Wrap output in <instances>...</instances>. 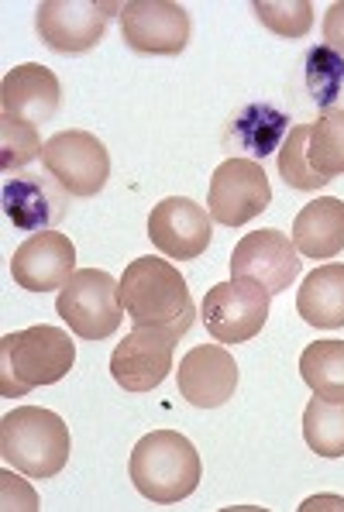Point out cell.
I'll return each mask as SVG.
<instances>
[{"instance_id": "2", "label": "cell", "mask_w": 344, "mask_h": 512, "mask_svg": "<svg viewBox=\"0 0 344 512\" xmlns=\"http://www.w3.org/2000/svg\"><path fill=\"white\" fill-rule=\"evenodd\" d=\"M131 482L138 492L155 506H172L200 485V454L183 433L176 430H152L131 451Z\"/></svg>"}, {"instance_id": "3", "label": "cell", "mask_w": 344, "mask_h": 512, "mask_svg": "<svg viewBox=\"0 0 344 512\" xmlns=\"http://www.w3.org/2000/svg\"><path fill=\"white\" fill-rule=\"evenodd\" d=\"M76 344L59 327L14 330L0 341V396L18 399L38 385H52L69 375Z\"/></svg>"}, {"instance_id": "7", "label": "cell", "mask_w": 344, "mask_h": 512, "mask_svg": "<svg viewBox=\"0 0 344 512\" xmlns=\"http://www.w3.org/2000/svg\"><path fill=\"white\" fill-rule=\"evenodd\" d=\"M42 165L69 196H97L111 176V155L107 145L90 131H59L45 141Z\"/></svg>"}, {"instance_id": "26", "label": "cell", "mask_w": 344, "mask_h": 512, "mask_svg": "<svg viewBox=\"0 0 344 512\" xmlns=\"http://www.w3.org/2000/svg\"><path fill=\"white\" fill-rule=\"evenodd\" d=\"M252 11L279 38H303L314 28V4L310 0H255Z\"/></svg>"}, {"instance_id": "16", "label": "cell", "mask_w": 344, "mask_h": 512, "mask_svg": "<svg viewBox=\"0 0 344 512\" xmlns=\"http://www.w3.org/2000/svg\"><path fill=\"white\" fill-rule=\"evenodd\" d=\"M73 272H76V244L62 231L31 234L11 258L14 286L28 289V293L62 289Z\"/></svg>"}, {"instance_id": "18", "label": "cell", "mask_w": 344, "mask_h": 512, "mask_svg": "<svg viewBox=\"0 0 344 512\" xmlns=\"http://www.w3.org/2000/svg\"><path fill=\"white\" fill-rule=\"evenodd\" d=\"M293 244L303 258H334L344 251V203L317 196L293 220Z\"/></svg>"}, {"instance_id": "11", "label": "cell", "mask_w": 344, "mask_h": 512, "mask_svg": "<svg viewBox=\"0 0 344 512\" xmlns=\"http://www.w3.org/2000/svg\"><path fill=\"white\" fill-rule=\"evenodd\" d=\"M121 38L131 52L179 55L190 45V14L176 0H128L121 4Z\"/></svg>"}, {"instance_id": "27", "label": "cell", "mask_w": 344, "mask_h": 512, "mask_svg": "<svg viewBox=\"0 0 344 512\" xmlns=\"http://www.w3.org/2000/svg\"><path fill=\"white\" fill-rule=\"evenodd\" d=\"M344 86V59L331 45H314L307 52V90L314 97V104L331 110L334 100L341 97Z\"/></svg>"}, {"instance_id": "14", "label": "cell", "mask_w": 344, "mask_h": 512, "mask_svg": "<svg viewBox=\"0 0 344 512\" xmlns=\"http://www.w3.org/2000/svg\"><path fill=\"white\" fill-rule=\"evenodd\" d=\"M0 203H4V217L11 220L18 231H31L42 234L52 231L69 210V193L62 189L49 172H11L4 179V193H0Z\"/></svg>"}, {"instance_id": "21", "label": "cell", "mask_w": 344, "mask_h": 512, "mask_svg": "<svg viewBox=\"0 0 344 512\" xmlns=\"http://www.w3.org/2000/svg\"><path fill=\"white\" fill-rule=\"evenodd\" d=\"M303 440L320 458H344V399H310L303 409Z\"/></svg>"}, {"instance_id": "29", "label": "cell", "mask_w": 344, "mask_h": 512, "mask_svg": "<svg viewBox=\"0 0 344 512\" xmlns=\"http://www.w3.org/2000/svg\"><path fill=\"white\" fill-rule=\"evenodd\" d=\"M0 485H4V509H21L18 499L25 502V509H38L35 492H31L28 485H21V478H14V471H4V475H0Z\"/></svg>"}, {"instance_id": "8", "label": "cell", "mask_w": 344, "mask_h": 512, "mask_svg": "<svg viewBox=\"0 0 344 512\" xmlns=\"http://www.w3.org/2000/svg\"><path fill=\"white\" fill-rule=\"evenodd\" d=\"M200 317L214 341L221 344L252 341L255 334H262L265 320H269V293L248 279L217 282L203 296Z\"/></svg>"}, {"instance_id": "15", "label": "cell", "mask_w": 344, "mask_h": 512, "mask_svg": "<svg viewBox=\"0 0 344 512\" xmlns=\"http://www.w3.org/2000/svg\"><path fill=\"white\" fill-rule=\"evenodd\" d=\"M179 396L197 409L224 406L238 389V365L224 344H197L183 354L176 372Z\"/></svg>"}, {"instance_id": "10", "label": "cell", "mask_w": 344, "mask_h": 512, "mask_svg": "<svg viewBox=\"0 0 344 512\" xmlns=\"http://www.w3.org/2000/svg\"><path fill=\"white\" fill-rule=\"evenodd\" d=\"M231 275L262 286L269 296L286 293L300 275V251L289 234L265 227V231L245 234L231 251Z\"/></svg>"}, {"instance_id": "4", "label": "cell", "mask_w": 344, "mask_h": 512, "mask_svg": "<svg viewBox=\"0 0 344 512\" xmlns=\"http://www.w3.org/2000/svg\"><path fill=\"white\" fill-rule=\"evenodd\" d=\"M73 437L52 409L21 406L0 420V458L25 478H56L69 461Z\"/></svg>"}, {"instance_id": "12", "label": "cell", "mask_w": 344, "mask_h": 512, "mask_svg": "<svg viewBox=\"0 0 344 512\" xmlns=\"http://www.w3.org/2000/svg\"><path fill=\"white\" fill-rule=\"evenodd\" d=\"M179 334L166 327H135L111 354V375L124 392H152L172 372Z\"/></svg>"}, {"instance_id": "5", "label": "cell", "mask_w": 344, "mask_h": 512, "mask_svg": "<svg viewBox=\"0 0 344 512\" xmlns=\"http://www.w3.org/2000/svg\"><path fill=\"white\" fill-rule=\"evenodd\" d=\"M121 282H114L107 272L100 269H80L69 275V282L59 289L56 313L69 324L76 337L83 341H107L117 334L124 317L121 293H117Z\"/></svg>"}, {"instance_id": "22", "label": "cell", "mask_w": 344, "mask_h": 512, "mask_svg": "<svg viewBox=\"0 0 344 512\" xmlns=\"http://www.w3.org/2000/svg\"><path fill=\"white\" fill-rule=\"evenodd\" d=\"M300 375L314 396L344 399V341H314L300 354Z\"/></svg>"}, {"instance_id": "25", "label": "cell", "mask_w": 344, "mask_h": 512, "mask_svg": "<svg viewBox=\"0 0 344 512\" xmlns=\"http://www.w3.org/2000/svg\"><path fill=\"white\" fill-rule=\"evenodd\" d=\"M42 138H38V128L21 117L0 114V165L4 172H21L28 162H35L42 155Z\"/></svg>"}, {"instance_id": "6", "label": "cell", "mask_w": 344, "mask_h": 512, "mask_svg": "<svg viewBox=\"0 0 344 512\" xmlns=\"http://www.w3.org/2000/svg\"><path fill=\"white\" fill-rule=\"evenodd\" d=\"M121 4L114 0H42L35 7V31L52 52L80 55L100 45Z\"/></svg>"}, {"instance_id": "28", "label": "cell", "mask_w": 344, "mask_h": 512, "mask_svg": "<svg viewBox=\"0 0 344 512\" xmlns=\"http://www.w3.org/2000/svg\"><path fill=\"white\" fill-rule=\"evenodd\" d=\"M324 45H331V49L344 59V0L327 7V14H324Z\"/></svg>"}, {"instance_id": "30", "label": "cell", "mask_w": 344, "mask_h": 512, "mask_svg": "<svg viewBox=\"0 0 344 512\" xmlns=\"http://www.w3.org/2000/svg\"><path fill=\"white\" fill-rule=\"evenodd\" d=\"M327 502H334L331 509H341V506H344V499H327V495H320V499H307L300 509H303V512H310V509H327Z\"/></svg>"}, {"instance_id": "17", "label": "cell", "mask_w": 344, "mask_h": 512, "mask_svg": "<svg viewBox=\"0 0 344 512\" xmlns=\"http://www.w3.org/2000/svg\"><path fill=\"white\" fill-rule=\"evenodd\" d=\"M62 100V86L56 73L38 62H25V66H14L11 73L0 83V114L21 117L28 124H45L56 117Z\"/></svg>"}, {"instance_id": "1", "label": "cell", "mask_w": 344, "mask_h": 512, "mask_svg": "<svg viewBox=\"0 0 344 512\" xmlns=\"http://www.w3.org/2000/svg\"><path fill=\"white\" fill-rule=\"evenodd\" d=\"M117 293H121L124 317L135 327H166L183 337L197 320L190 286L166 258H135L124 269Z\"/></svg>"}, {"instance_id": "23", "label": "cell", "mask_w": 344, "mask_h": 512, "mask_svg": "<svg viewBox=\"0 0 344 512\" xmlns=\"http://www.w3.org/2000/svg\"><path fill=\"white\" fill-rule=\"evenodd\" d=\"M307 155L320 176H327V179L341 176L344 172V110L331 107L310 124Z\"/></svg>"}, {"instance_id": "20", "label": "cell", "mask_w": 344, "mask_h": 512, "mask_svg": "<svg viewBox=\"0 0 344 512\" xmlns=\"http://www.w3.org/2000/svg\"><path fill=\"white\" fill-rule=\"evenodd\" d=\"M286 135H289V117L269 104L245 107L228 128V141L238 145L234 152H245L252 162H262L265 155L283 148Z\"/></svg>"}, {"instance_id": "19", "label": "cell", "mask_w": 344, "mask_h": 512, "mask_svg": "<svg viewBox=\"0 0 344 512\" xmlns=\"http://www.w3.org/2000/svg\"><path fill=\"white\" fill-rule=\"evenodd\" d=\"M296 313L310 327L334 330L344 327V265L327 262L303 279L296 293Z\"/></svg>"}, {"instance_id": "9", "label": "cell", "mask_w": 344, "mask_h": 512, "mask_svg": "<svg viewBox=\"0 0 344 512\" xmlns=\"http://www.w3.org/2000/svg\"><path fill=\"white\" fill-rule=\"evenodd\" d=\"M272 203V186L262 162L252 159H228L214 169L207 193V210L217 224L245 227Z\"/></svg>"}, {"instance_id": "13", "label": "cell", "mask_w": 344, "mask_h": 512, "mask_svg": "<svg viewBox=\"0 0 344 512\" xmlns=\"http://www.w3.org/2000/svg\"><path fill=\"white\" fill-rule=\"evenodd\" d=\"M210 220H214L210 210H203L190 196H166L148 214V238L166 258L193 262L207 251L210 238H214Z\"/></svg>"}, {"instance_id": "24", "label": "cell", "mask_w": 344, "mask_h": 512, "mask_svg": "<svg viewBox=\"0 0 344 512\" xmlns=\"http://www.w3.org/2000/svg\"><path fill=\"white\" fill-rule=\"evenodd\" d=\"M307 138H310V124H293V128H289L283 148H279V176L286 179L289 189H303V193H314V189L327 186L331 179L320 176L314 165H310Z\"/></svg>"}]
</instances>
